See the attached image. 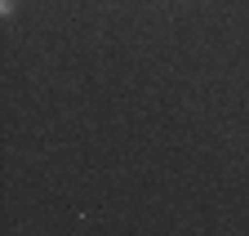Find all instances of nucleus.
<instances>
[{
  "instance_id": "obj_1",
  "label": "nucleus",
  "mask_w": 249,
  "mask_h": 236,
  "mask_svg": "<svg viewBox=\"0 0 249 236\" xmlns=\"http://www.w3.org/2000/svg\"><path fill=\"white\" fill-rule=\"evenodd\" d=\"M14 5H18V0H0V14L9 18V14H14Z\"/></svg>"
}]
</instances>
